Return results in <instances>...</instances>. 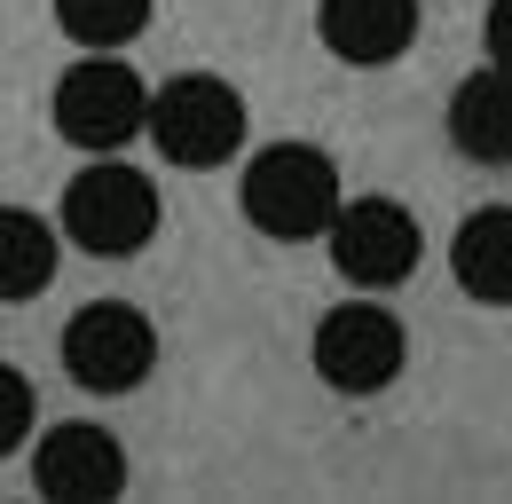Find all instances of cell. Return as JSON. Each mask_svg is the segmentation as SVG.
Instances as JSON below:
<instances>
[{
    "label": "cell",
    "instance_id": "cell-5",
    "mask_svg": "<svg viewBox=\"0 0 512 504\" xmlns=\"http://www.w3.org/2000/svg\"><path fill=\"white\" fill-rule=\"evenodd\" d=\"M323 245H331V268H339L347 284H363V292H394V284H410V268H418L426 237H418L410 205H394V197H339Z\"/></svg>",
    "mask_w": 512,
    "mask_h": 504
},
{
    "label": "cell",
    "instance_id": "cell-7",
    "mask_svg": "<svg viewBox=\"0 0 512 504\" xmlns=\"http://www.w3.org/2000/svg\"><path fill=\"white\" fill-rule=\"evenodd\" d=\"M402 355H410V339H402L394 308H379V300H339L316 323V371L339 394H379V386H394Z\"/></svg>",
    "mask_w": 512,
    "mask_h": 504
},
{
    "label": "cell",
    "instance_id": "cell-2",
    "mask_svg": "<svg viewBox=\"0 0 512 504\" xmlns=\"http://www.w3.org/2000/svg\"><path fill=\"white\" fill-rule=\"evenodd\" d=\"M142 134L158 142L166 166H197V174L229 166L245 150V95L213 71H182V79L150 87V126Z\"/></svg>",
    "mask_w": 512,
    "mask_h": 504
},
{
    "label": "cell",
    "instance_id": "cell-9",
    "mask_svg": "<svg viewBox=\"0 0 512 504\" xmlns=\"http://www.w3.org/2000/svg\"><path fill=\"white\" fill-rule=\"evenodd\" d=\"M316 32L339 63L379 71V63L410 56V40H418V0H323Z\"/></svg>",
    "mask_w": 512,
    "mask_h": 504
},
{
    "label": "cell",
    "instance_id": "cell-14",
    "mask_svg": "<svg viewBox=\"0 0 512 504\" xmlns=\"http://www.w3.org/2000/svg\"><path fill=\"white\" fill-rule=\"evenodd\" d=\"M32 418H40V394H32V378L16 371V363H0V457H8V449H24Z\"/></svg>",
    "mask_w": 512,
    "mask_h": 504
},
{
    "label": "cell",
    "instance_id": "cell-15",
    "mask_svg": "<svg viewBox=\"0 0 512 504\" xmlns=\"http://www.w3.org/2000/svg\"><path fill=\"white\" fill-rule=\"evenodd\" d=\"M481 48L497 71H512V0H489V16H481Z\"/></svg>",
    "mask_w": 512,
    "mask_h": 504
},
{
    "label": "cell",
    "instance_id": "cell-13",
    "mask_svg": "<svg viewBox=\"0 0 512 504\" xmlns=\"http://www.w3.org/2000/svg\"><path fill=\"white\" fill-rule=\"evenodd\" d=\"M150 8L158 0H56V24H64V40L111 56V48H127V40L150 32Z\"/></svg>",
    "mask_w": 512,
    "mask_h": 504
},
{
    "label": "cell",
    "instance_id": "cell-10",
    "mask_svg": "<svg viewBox=\"0 0 512 504\" xmlns=\"http://www.w3.org/2000/svg\"><path fill=\"white\" fill-rule=\"evenodd\" d=\"M449 142L473 166H512V71L489 63L449 95Z\"/></svg>",
    "mask_w": 512,
    "mask_h": 504
},
{
    "label": "cell",
    "instance_id": "cell-4",
    "mask_svg": "<svg viewBox=\"0 0 512 504\" xmlns=\"http://www.w3.org/2000/svg\"><path fill=\"white\" fill-rule=\"evenodd\" d=\"M142 126H150V87L134 79V63L79 56L64 79H56V134H64V142L111 158V150H127Z\"/></svg>",
    "mask_w": 512,
    "mask_h": 504
},
{
    "label": "cell",
    "instance_id": "cell-6",
    "mask_svg": "<svg viewBox=\"0 0 512 504\" xmlns=\"http://www.w3.org/2000/svg\"><path fill=\"white\" fill-rule=\"evenodd\" d=\"M64 371L87 386V394H134L142 378L158 371V331L150 315L127 308V300H95L64 323Z\"/></svg>",
    "mask_w": 512,
    "mask_h": 504
},
{
    "label": "cell",
    "instance_id": "cell-12",
    "mask_svg": "<svg viewBox=\"0 0 512 504\" xmlns=\"http://www.w3.org/2000/svg\"><path fill=\"white\" fill-rule=\"evenodd\" d=\"M56 229L32 205H0V300H32L56 284Z\"/></svg>",
    "mask_w": 512,
    "mask_h": 504
},
{
    "label": "cell",
    "instance_id": "cell-11",
    "mask_svg": "<svg viewBox=\"0 0 512 504\" xmlns=\"http://www.w3.org/2000/svg\"><path fill=\"white\" fill-rule=\"evenodd\" d=\"M449 268H457V284H465L473 300L512 308V205L465 213V229H457V245H449Z\"/></svg>",
    "mask_w": 512,
    "mask_h": 504
},
{
    "label": "cell",
    "instance_id": "cell-3",
    "mask_svg": "<svg viewBox=\"0 0 512 504\" xmlns=\"http://www.w3.org/2000/svg\"><path fill=\"white\" fill-rule=\"evenodd\" d=\"M158 213H166V205H158V182L134 174V166H119V150L95 158L87 174H71V189H64V237L79 252H95V260L142 252L158 237Z\"/></svg>",
    "mask_w": 512,
    "mask_h": 504
},
{
    "label": "cell",
    "instance_id": "cell-8",
    "mask_svg": "<svg viewBox=\"0 0 512 504\" xmlns=\"http://www.w3.org/2000/svg\"><path fill=\"white\" fill-rule=\"evenodd\" d=\"M32 481H40V497L56 504H111L127 489V449L103 434V426H56V434H40L32 449Z\"/></svg>",
    "mask_w": 512,
    "mask_h": 504
},
{
    "label": "cell",
    "instance_id": "cell-1",
    "mask_svg": "<svg viewBox=\"0 0 512 504\" xmlns=\"http://www.w3.org/2000/svg\"><path fill=\"white\" fill-rule=\"evenodd\" d=\"M245 221L260 237H284V245H308L331 229L339 213V166L323 158L316 142H268L253 166H245Z\"/></svg>",
    "mask_w": 512,
    "mask_h": 504
}]
</instances>
